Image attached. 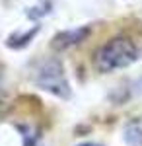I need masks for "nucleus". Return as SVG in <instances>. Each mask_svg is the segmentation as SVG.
I'll use <instances>...</instances> for the list:
<instances>
[{
	"instance_id": "1",
	"label": "nucleus",
	"mask_w": 142,
	"mask_h": 146,
	"mask_svg": "<svg viewBox=\"0 0 142 146\" xmlns=\"http://www.w3.org/2000/svg\"><path fill=\"white\" fill-rule=\"evenodd\" d=\"M138 60V47L129 37H115L101 45L96 53V68L99 72H113L131 66Z\"/></svg>"
},
{
	"instance_id": "2",
	"label": "nucleus",
	"mask_w": 142,
	"mask_h": 146,
	"mask_svg": "<svg viewBox=\"0 0 142 146\" xmlns=\"http://www.w3.org/2000/svg\"><path fill=\"white\" fill-rule=\"evenodd\" d=\"M33 82H35L37 88L49 92L55 98H60V100H68L70 98V84H68V80L64 76L62 64L56 58L43 60L39 66L35 68Z\"/></svg>"
},
{
	"instance_id": "3",
	"label": "nucleus",
	"mask_w": 142,
	"mask_h": 146,
	"mask_svg": "<svg viewBox=\"0 0 142 146\" xmlns=\"http://www.w3.org/2000/svg\"><path fill=\"white\" fill-rule=\"evenodd\" d=\"M88 33H90V27H78V29L60 31V33H56L55 37H53L51 47H53L55 51H66V49H70V47L82 43L88 37Z\"/></svg>"
},
{
	"instance_id": "4",
	"label": "nucleus",
	"mask_w": 142,
	"mask_h": 146,
	"mask_svg": "<svg viewBox=\"0 0 142 146\" xmlns=\"http://www.w3.org/2000/svg\"><path fill=\"white\" fill-rule=\"evenodd\" d=\"M37 33V27H33L31 31H25V33L22 35H12L10 39H8V47H14V49H22V47H25L29 41L33 39V35Z\"/></svg>"
},
{
	"instance_id": "5",
	"label": "nucleus",
	"mask_w": 142,
	"mask_h": 146,
	"mask_svg": "<svg viewBox=\"0 0 142 146\" xmlns=\"http://www.w3.org/2000/svg\"><path fill=\"white\" fill-rule=\"evenodd\" d=\"M125 138H127L131 144H134V146H142V129L138 127V125H132V127H129V129H127V135H125Z\"/></svg>"
},
{
	"instance_id": "6",
	"label": "nucleus",
	"mask_w": 142,
	"mask_h": 146,
	"mask_svg": "<svg viewBox=\"0 0 142 146\" xmlns=\"http://www.w3.org/2000/svg\"><path fill=\"white\" fill-rule=\"evenodd\" d=\"M78 146H99V144H94V142H84V144H78Z\"/></svg>"
}]
</instances>
